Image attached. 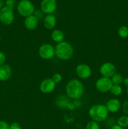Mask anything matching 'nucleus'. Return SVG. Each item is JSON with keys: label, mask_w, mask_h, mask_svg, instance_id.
Wrapping results in <instances>:
<instances>
[{"label": "nucleus", "mask_w": 128, "mask_h": 129, "mask_svg": "<svg viewBox=\"0 0 128 129\" xmlns=\"http://www.w3.org/2000/svg\"><path fill=\"white\" fill-rule=\"evenodd\" d=\"M0 41H1V35H0Z\"/></svg>", "instance_id": "2f4dec72"}, {"label": "nucleus", "mask_w": 128, "mask_h": 129, "mask_svg": "<svg viewBox=\"0 0 128 129\" xmlns=\"http://www.w3.org/2000/svg\"><path fill=\"white\" fill-rule=\"evenodd\" d=\"M113 83L111 79L105 77H101L98 79L95 83L96 89L100 93H107L110 91Z\"/></svg>", "instance_id": "0eeeda50"}, {"label": "nucleus", "mask_w": 128, "mask_h": 129, "mask_svg": "<svg viewBox=\"0 0 128 129\" xmlns=\"http://www.w3.org/2000/svg\"><path fill=\"white\" fill-rule=\"evenodd\" d=\"M76 73L79 78L82 79L90 78L92 74L91 68L86 64H80L76 68Z\"/></svg>", "instance_id": "9b49d317"}, {"label": "nucleus", "mask_w": 128, "mask_h": 129, "mask_svg": "<svg viewBox=\"0 0 128 129\" xmlns=\"http://www.w3.org/2000/svg\"><path fill=\"white\" fill-rule=\"evenodd\" d=\"M39 55L45 60H49L55 55V48L50 44H43L38 49Z\"/></svg>", "instance_id": "423d86ee"}, {"label": "nucleus", "mask_w": 128, "mask_h": 129, "mask_svg": "<svg viewBox=\"0 0 128 129\" xmlns=\"http://www.w3.org/2000/svg\"><path fill=\"white\" fill-rule=\"evenodd\" d=\"M16 0H6V2H5L6 6L12 9V10L15 8V6H16Z\"/></svg>", "instance_id": "5701e85b"}, {"label": "nucleus", "mask_w": 128, "mask_h": 129, "mask_svg": "<svg viewBox=\"0 0 128 129\" xmlns=\"http://www.w3.org/2000/svg\"><path fill=\"white\" fill-rule=\"evenodd\" d=\"M56 0H42L41 2V10L46 15L52 14L56 9Z\"/></svg>", "instance_id": "9d476101"}, {"label": "nucleus", "mask_w": 128, "mask_h": 129, "mask_svg": "<svg viewBox=\"0 0 128 129\" xmlns=\"http://www.w3.org/2000/svg\"><path fill=\"white\" fill-rule=\"evenodd\" d=\"M10 129H21V127L18 122H13L10 125Z\"/></svg>", "instance_id": "bb28decb"}, {"label": "nucleus", "mask_w": 128, "mask_h": 129, "mask_svg": "<svg viewBox=\"0 0 128 129\" xmlns=\"http://www.w3.org/2000/svg\"><path fill=\"white\" fill-rule=\"evenodd\" d=\"M25 28L28 30H34L38 25V19L34 15L29 16L25 18L24 21Z\"/></svg>", "instance_id": "ddd939ff"}, {"label": "nucleus", "mask_w": 128, "mask_h": 129, "mask_svg": "<svg viewBox=\"0 0 128 129\" xmlns=\"http://www.w3.org/2000/svg\"><path fill=\"white\" fill-rule=\"evenodd\" d=\"M12 74L11 66L7 64H4L0 66V81H6L8 80Z\"/></svg>", "instance_id": "f8f14e48"}, {"label": "nucleus", "mask_w": 128, "mask_h": 129, "mask_svg": "<svg viewBox=\"0 0 128 129\" xmlns=\"http://www.w3.org/2000/svg\"><path fill=\"white\" fill-rule=\"evenodd\" d=\"M118 35L122 39H125L128 37V27L125 25H123L119 27L118 29Z\"/></svg>", "instance_id": "a211bd4d"}, {"label": "nucleus", "mask_w": 128, "mask_h": 129, "mask_svg": "<svg viewBox=\"0 0 128 129\" xmlns=\"http://www.w3.org/2000/svg\"><path fill=\"white\" fill-rule=\"evenodd\" d=\"M51 37L53 41L57 43H60L63 41L65 39V34L61 30L56 29L53 30L51 34Z\"/></svg>", "instance_id": "dca6fc26"}, {"label": "nucleus", "mask_w": 128, "mask_h": 129, "mask_svg": "<svg viewBox=\"0 0 128 129\" xmlns=\"http://www.w3.org/2000/svg\"><path fill=\"white\" fill-rule=\"evenodd\" d=\"M74 50L72 45L67 42L58 43L55 48V55L61 60H67L72 57Z\"/></svg>", "instance_id": "f03ea898"}, {"label": "nucleus", "mask_w": 128, "mask_h": 129, "mask_svg": "<svg viewBox=\"0 0 128 129\" xmlns=\"http://www.w3.org/2000/svg\"><path fill=\"white\" fill-rule=\"evenodd\" d=\"M127 94H128V86H127Z\"/></svg>", "instance_id": "7c9ffc66"}, {"label": "nucleus", "mask_w": 128, "mask_h": 129, "mask_svg": "<svg viewBox=\"0 0 128 129\" xmlns=\"http://www.w3.org/2000/svg\"><path fill=\"white\" fill-rule=\"evenodd\" d=\"M117 125L122 128L128 127V117L127 116H122L117 120Z\"/></svg>", "instance_id": "aec40b11"}, {"label": "nucleus", "mask_w": 128, "mask_h": 129, "mask_svg": "<svg viewBox=\"0 0 128 129\" xmlns=\"http://www.w3.org/2000/svg\"><path fill=\"white\" fill-rule=\"evenodd\" d=\"M62 76L60 73H55L53 75L51 79L56 84H58V83H60L62 81Z\"/></svg>", "instance_id": "4be33fe9"}, {"label": "nucleus", "mask_w": 128, "mask_h": 129, "mask_svg": "<svg viewBox=\"0 0 128 129\" xmlns=\"http://www.w3.org/2000/svg\"><path fill=\"white\" fill-rule=\"evenodd\" d=\"M6 61V55L2 52H0V66L3 65Z\"/></svg>", "instance_id": "a878e982"}, {"label": "nucleus", "mask_w": 128, "mask_h": 129, "mask_svg": "<svg viewBox=\"0 0 128 129\" xmlns=\"http://www.w3.org/2000/svg\"><path fill=\"white\" fill-rule=\"evenodd\" d=\"M105 107H106L109 112L115 113L119 110V109L121 107V104H120V101L118 99L112 98L107 102Z\"/></svg>", "instance_id": "4468645a"}, {"label": "nucleus", "mask_w": 128, "mask_h": 129, "mask_svg": "<svg viewBox=\"0 0 128 129\" xmlns=\"http://www.w3.org/2000/svg\"><path fill=\"white\" fill-rule=\"evenodd\" d=\"M123 80H124L123 76L119 73H115L111 78V81L112 82L113 84H118V85H119L122 83H123Z\"/></svg>", "instance_id": "f3484780"}, {"label": "nucleus", "mask_w": 128, "mask_h": 129, "mask_svg": "<svg viewBox=\"0 0 128 129\" xmlns=\"http://www.w3.org/2000/svg\"><path fill=\"white\" fill-rule=\"evenodd\" d=\"M116 68L111 62L103 63L100 67L99 72L102 77L110 78L115 73Z\"/></svg>", "instance_id": "6e6552de"}, {"label": "nucleus", "mask_w": 128, "mask_h": 129, "mask_svg": "<svg viewBox=\"0 0 128 129\" xmlns=\"http://www.w3.org/2000/svg\"><path fill=\"white\" fill-rule=\"evenodd\" d=\"M14 20H15V15H14L13 10L6 6L0 9V21L3 24L10 25L13 23Z\"/></svg>", "instance_id": "39448f33"}, {"label": "nucleus", "mask_w": 128, "mask_h": 129, "mask_svg": "<svg viewBox=\"0 0 128 129\" xmlns=\"http://www.w3.org/2000/svg\"><path fill=\"white\" fill-rule=\"evenodd\" d=\"M17 11L21 16L26 18L33 15L35 6L30 0H21L17 5Z\"/></svg>", "instance_id": "20e7f679"}, {"label": "nucleus", "mask_w": 128, "mask_h": 129, "mask_svg": "<svg viewBox=\"0 0 128 129\" xmlns=\"http://www.w3.org/2000/svg\"><path fill=\"white\" fill-rule=\"evenodd\" d=\"M122 110L125 114L128 115V101L125 100L122 105Z\"/></svg>", "instance_id": "393cba45"}, {"label": "nucleus", "mask_w": 128, "mask_h": 129, "mask_svg": "<svg viewBox=\"0 0 128 129\" xmlns=\"http://www.w3.org/2000/svg\"><path fill=\"white\" fill-rule=\"evenodd\" d=\"M86 129H100V126L98 122L92 120L87 123L86 125Z\"/></svg>", "instance_id": "412c9836"}, {"label": "nucleus", "mask_w": 128, "mask_h": 129, "mask_svg": "<svg viewBox=\"0 0 128 129\" xmlns=\"http://www.w3.org/2000/svg\"><path fill=\"white\" fill-rule=\"evenodd\" d=\"M109 111L106 107L102 104H96L92 105L89 110V117L92 120L97 122H101L105 120L108 117Z\"/></svg>", "instance_id": "7ed1b4c3"}, {"label": "nucleus", "mask_w": 128, "mask_h": 129, "mask_svg": "<svg viewBox=\"0 0 128 129\" xmlns=\"http://www.w3.org/2000/svg\"><path fill=\"white\" fill-rule=\"evenodd\" d=\"M56 23V18L53 14L46 15L43 19V25L48 30L53 29Z\"/></svg>", "instance_id": "2eb2a0df"}, {"label": "nucleus", "mask_w": 128, "mask_h": 129, "mask_svg": "<svg viewBox=\"0 0 128 129\" xmlns=\"http://www.w3.org/2000/svg\"><path fill=\"white\" fill-rule=\"evenodd\" d=\"M110 92L111 94H112L114 96H119L122 94V88L120 85L118 84H113L110 89Z\"/></svg>", "instance_id": "6ab92c4d"}, {"label": "nucleus", "mask_w": 128, "mask_h": 129, "mask_svg": "<svg viewBox=\"0 0 128 129\" xmlns=\"http://www.w3.org/2000/svg\"><path fill=\"white\" fill-rule=\"evenodd\" d=\"M123 83L124 84V85L128 86V78H124V80H123Z\"/></svg>", "instance_id": "c85d7f7f"}, {"label": "nucleus", "mask_w": 128, "mask_h": 129, "mask_svg": "<svg viewBox=\"0 0 128 129\" xmlns=\"http://www.w3.org/2000/svg\"><path fill=\"white\" fill-rule=\"evenodd\" d=\"M56 87V83L51 78H46L41 82L40 84V90L45 94H48L53 91Z\"/></svg>", "instance_id": "1a4fd4ad"}, {"label": "nucleus", "mask_w": 128, "mask_h": 129, "mask_svg": "<svg viewBox=\"0 0 128 129\" xmlns=\"http://www.w3.org/2000/svg\"><path fill=\"white\" fill-rule=\"evenodd\" d=\"M110 129H123V128L120 127V126H119V125L116 124V125H114Z\"/></svg>", "instance_id": "cd10ccee"}, {"label": "nucleus", "mask_w": 128, "mask_h": 129, "mask_svg": "<svg viewBox=\"0 0 128 129\" xmlns=\"http://www.w3.org/2000/svg\"><path fill=\"white\" fill-rule=\"evenodd\" d=\"M67 95L71 99H79L82 96L84 92V86L82 83L77 79H72L67 84Z\"/></svg>", "instance_id": "f257e3e1"}, {"label": "nucleus", "mask_w": 128, "mask_h": 129, "mask_svg": "<svg viewBox=\"0 0 128 129\" xmlns=\"http://www.w3.org/2000/svg\"><path fill=\"white\" fill-rule=\"evenodd\" d=\"M4 5V0H0V9L3 7Z\"/></svg>", "instance_id": "c756f323"}, {"label": "nucleus", "mask_w": 128, "mask_h": 129, "mask_svg": "<svg viewBox=\"0 0 128 129\" xmlns=\"http://www.w3.org/2000/svg\"><path fill=\"white\" fill-rule=\"evenodd\" d=\"M0 129H10V125L4 120H0Z\"/></svg>", "instance_id": "b1692460"}]
</instances>
